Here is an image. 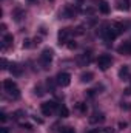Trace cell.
I'll list each match as a JSON object with an SVG mask.
<instances>
[{
	"instance_id": "obj_20",
	"label": "cell",
	"mask_w": 131,
	"mask_h": 133,
	"mask_svg": "<svg viewBox=\"0 0 131 133\" xmlns=\"http://www.w3.org/2000/svg\"><path fill=\"white\" fill-rule=\"evenodd\" d=\"M59 116H60V118H68V116H69V110L66 108L65 105H62V107L59 108Z\"/></svg>"
},
{
	"instance_id": "obj_15",
	"label": "cell",
	"mask_w": 131,
	"mask_h": 133,
	"mask_svg": "<svg viewBox=\"0 0 131 133\" xmlns=\"http://www.w3.org/2000/svg\"><path fill=\"white\" fill-rule=\"evenodd\" d=\"M99 11L102 14H110V5L105 2V0H100L99 2Z\"/></svg>"
},
{
	"instance_id": "obj_26",
	"label": "cell",
	"mask_w": 131,
	"mask_h": 133,
	"mask_svg": "<svg viewBox=\"0 0 131 133\" xmlns=\"http://www.w3.org/2000/svg\"><path fill=\"white\" fill-rule=\"evenodd\" d=\"M31 40L30 39H25V42H23V48H31Z\"/></svg>"
},
{
	"instance_id": "obj_9",
	"label": "cell",
	"mask_w": 131,
	"mask_h": 133,
	"mask_svg": "<svg viewBox=\"0 0 131 133\" xmlns=\"http://www.w3.org/2000/svg\"><path fill=\"white\" fill-rule=\"evenodd\" d=\"M103 121H105V115H103L102 111L93 113V116L90 118V122H91V124H102Z\"/></svg>"
},
{
	"instance_id": "obj_27",
	"label": "cell",
	"mask_w": 131,
	"mask_h": 133,
	"mask_svg": "<svg viewBox=\"0 0 131 133\" xmlns=\"http://www.w3.org/2000/svg\"><path fill=\"white\" fill-rule=\"evenodd\" d=\"M20 127H22V129H26V130H31V129H33V127H31V124H28V122H22V124H20Z\"/></svg>"
},
{
	"instance_id": "obj_19",
	"label": "cell",
	"mask_w": 131,
	"mask_h": 133,
	"mask_svg": "<svg viewBox=\"0 0 131 133\" xmlns=\"http://www.w3.org/2000/svg\"><path fill=\"white\" fill-rule=\"evenodd\" d=\"M23 17H25V12H23V9L17 8V9L14 11V19H16V22H20Z\"/></svg>"
},
{
	"instance_id": "obj_33",
	"label": "cell",
	"mask_w": 131,
	"mask_h": 133,
	"mask_svg": "<svg viewBox=\"0 0 131 133\" xmlns=\"http://www.w3.org/2000/svg\"><path fill=\"white\" fill-rule=\"evenodd\" d=\"M103 132H105V133H113V129H105Z\"/></svg>"
},
{
	"instance_id": "obj_12",
	"label": "cell",
	"mask_w": 131,
	"mask_h": 133,
	"mask_svg": "<svg viewBox=\"0 0 131 133\" xmlns=\"http://www.w3.org/2000/svg\"><path fill=\"white\" fill-rule=\"evenodd\" d=\"M9 71H11V74H12V76H16V77H17V76H20V74H22L23 68L19 65V64H11V65H9Z\"/></svg>"
},
{
	"instance_id": "obj_31",
	"label": "cell",
	"mask_w": 131,
	"mask_h": 133,
	"mask_svg": "<svg viewBox=\"0 0 131 133\" xmlns=\"http://www.w3.org/2000/svg\"><path fill=\"white\" fill-rule=\"evenodd\" d=\"M0 133H9V130H8V127H2V130H0Z\"/></svg>"
},
{
	"instance_id": "obj_6",
	"label": "cell",
	"mask_w": 131,
	"mask_h": 133,
	"mask_svg": "<svg viewBox=\"0 0 131 133\" xmlns=\"http://www.w3.org/2000/svg\"><path fill=\"white\" fill-rule=\"evenodd\" d=\"M102 36H103L106 40H114L119 34L116 33V30H114L113 26H108V25H106V26H103V30H102Z\"/></svg>"
},
{
	"instance_id": "obj_34",
	"label": "cell",
	"mask_w": 131,
	"mask_h": 133,
	"mask_svg": "<svg viewBox=\"0 0 131 133\" xmlns=\"http://www.w3.org/2000/svg\"><path fill=\"white\" fill-rule=\"evenodd\" d=\"M119 127H120V129H123V127H127V124H125V122H120V124H119Z\"/></svg>"
},
{
	"instance_id": "obj_23",
	"label": "cell",
	"mask_w": 131,
	"mask_h": 133,
	"mask_svg": "<svg viewBox=\"0 0 131 133\" xmlns=\"http://www.w3.org/2000/svg\"><path fill=\"white\" fill-rule=\"evenodd\" d=\"M60 133H76L72 127H62L60 129Z\"/></svg>"
},
{
	"instance_id": "obj_5",
	"label": "cell",
	"mask_w": 131,
	"mask_h": 133,
	"mask_svg": "<svg viewBox=\"0 0 131 133\" xmlns=\"http://www.w3.org/2000/svg\"><path fill=\"white\" fill-rule=\"evenodd\" d=\"M57 84L60 85V87H68L69 84H71V74L69 73H59L57 74Z\"/></svg>"
},
{
	"instance_id": "obj_1",
	"label": "cell",
	"mask_w": 131,
	"mask_h": 133,
	"mask_svg": "<svg viewBox=\"0 0 131 133\" xmlns=\"http://www.w3.org/2000/svg\"><path fill=\"white\" fill-rule=\"evenodd\" d=\"M3 88H5V91H6L9 96H12V99L20 98V90H19L17 84H16L12 79H5V81H3Z\"/></svg>"
},
{
	"instance_id": "obj_17",
	"label": "cell",
	"mask_w": 131,
	"mask_h": 133,
	"mask_svg": "<svg viewBox=\"0 0 131 133\" xmlns=\"http://www.w3.org/2000/svg\"><path fill=\"white\" fill-rule=\"evenodd\" d=\"M111 26L116 30V33H117V34H120V33H123V31H125V25H123L122 22H116V23H113Z\"/></svg>"
},
{
	"instance_id": "obj_18",
	"label": "cell",
	"mask_w": 131,
	"mask_h": 133,
	"mask_svg": "<svg viewBox=\"0 0 131 133\" xmlns=\"http://www.w3.org/2000/svg\"><path fill=\"white\" fill-rule=\"evenodd\" d=\"M128 74H130V70H128V66L127 65H123L120 70H119V77H120V79H127Z\"/></svg>"
},
{
	"instance_id": "obj_14",
	"label": "cell",
	"mask_w": 131,
	"mask_h": 133,
	"mask_svg": "<svg viewBox=\"0 0 131 133\" xmlns=\"http://www.w3.org/2000/svg\"><path fill=\"white\" fill-rule=\"evenodd\" d=\"M93 79H94V74H93L91 71H85V73H82V74H80V81H82L83 84L91 82Z\"/></svg>"
},
{
	"instance_id": "obj_16",
	"label": "cell",
	"mask_w": 131,
	"mask_h": 133,
	"mask_svg": "<svg viewBox=\"0 0 131 133\" xmlns=\"http://www.w3.org/2000/svg\"><path fill=\"white\" fill-rule=\"evenodd\" d=\"M117 8L120 11H128L131 6H130V0H117Z\"/></svg>"
},
{
	"instance_id": "obj_22",
	"label": "cell",
	"mask_w": 131,
	"mask_h": 133,
	"mask_svg": "<svg viewBox=\"0 0 131 133\" xmlns=\"http://www.w3.org/2000/svg\"><path fill=\"white\" fill-rule=\"evenodd\" d=\"M12 116H14V119H20L22 116H25V111H23V110H17Z\"/></svg>"
},
{
	"instance_id": "obj_32",
	"label": "cell",
	"mask_w": 131,
	"mask_h": 133,
	"mask_svg": "<svg viewBox=\"0 0 131 133\" xmlns=\"http://www.w3.org/2000/svg\"><path fill=\"white\" fill-rule=\"evenodd\" d=\"M86 133H100V130L99 129H93V130H90V132H86Z\"/></svg>"
},
{
	"instance_id": "obj_24",
	"label": "cell",
	"mask_w": 131,
	"mask_h": 133,
	"mask_svg": "<svg viewBox=\"0 0 131 133\" xmlns=\"http://www.w3.org/2000/svg\"><path fill=\"white\" fill-rule=\"evenodd\" d=\"M43 93H45V91H43L42 85H37V87H35V95H37V96H42Z\"/></svg>"
},
{
	"instance_id": "obj_35",
	"label": "cell",
	"mask_w": 131,
	"mask_h": 133,
	"mask_svg": "<svg viewBox=\"0 0 131 133\" xmlns=\"http://www.w3.org/2000/svg\"><path fill=\"white\" fill-rule=\"evenodd\" d=\"M30 2H35V0H30Z\"/></svg>"
},
{
	"instance_id": "obj_30",
	"label": "cell",
	"mask_w": 131,
	"mask_h": 133,
	"mask_svg": "<svg viewBox=\"0 0 131 133\" xmlns=\"http://www.w3.org/2000/svg\"><path fill=\"white\" fill-rule=\"evenodd\" d=\"M34 121H35L37 124H43V119H40V118H37V116H34Z\"/></svg>"
},
{
	"instance_id": "obj_25",
	"label": "cell",
	"mask_w": 131,
	"mask_h": 133,
	"mask_svg": "<svg viewBox=\"0 0 131 133\" xmlns=\"http://www.w3.org/2000/svg\"><path fill=\"white\" fill-rule=\"evenodd\" d=\"M68 42H69V43H66V46H68L69 50H74V48L77 46V43H76L74 40H68Z\"/></svg>"
},
{
	"instance_id": "obj_13",
	"label": "cell",
	"mask_w": 131,
	"mask_h": 133,
	"mask_svg": "<svg viewBox=\"0 0 131 133\" xmlns=\"http://www.w3.org/2000/svg\"><path fill=\"white\" fill-rule=\"evenodd\" d=\"M76 14H77V9L72 6H66L65 11H63V16L66 19H72V17H76Z\"/></svg>"
},
{
	"instance_id": "obj_11",
	"label": "cell",
	"mask_w": 131,
	"mask_h": 133,
	"mask_svg": "<svg viewBox=\"0 0 131 133\" xmlns=\"http://www.w3.org/2000/svg\"><path fill=\"white\" fill-rule=\"evenodd\" d=\"M12 42H14L12 34H5V36H3V39H2V48H3V50H6L8 46H11V45H12Z\"/></svg>"
},
{
	"instance_id": "obj_2",
	"label": "cell",
	"mask_w": 131,
	"mask_h": 133,
	"mask_svg": "<svg viewBox=\"0 0 131 133\" xmlns=\"http://www.w3.org/2000/svg\"><path fill=\"white\" fill-rule=\"evenodd\" d=\"M56 108H57V104L54 101H48V102H43L40 105V110H42L43 116H51L56 111Z\"/></svg>"
},
{
	"instance_id": "obj_28",
	"label": "cell",
	"mask_w": 131,
	"mask_h": 133,
	"mask_svg": "<svg viewBox=\"0 0 131 133\" xmlns=\"http://www.w3.org/2000/svg\"><path fill=\"white\" fill-rule=\"evenodd\" d=\"M2 70H8V61L2 59Z\"/></svg>"
},
{
	"instance_id": "obj_7",
	"label": "cell",
	"mask_w": 131,
	"mask_h": 133,
	"mask_svg": "<svg viewBox=\"0 0 131 133\" xmlns=\"http://www.w3.org/2000/svg\"><path fill=\"white\" fill-rule=\"evenodd\" d=\"M117 51H119L120 54L130 56L131 54V39L130 40H127V42H123L122 45H119V46H117Z\"/></svg>"
},
{
	"instance_id": "obj_21",
	"label": "cell",
	"mask_w": 131,
	"mask_h": 133,
	"mask_svg": "<svg viewBox=\"0 0 131 133\" xmlns=\"http://www.w3.org/2000/svg\"><path fill=\"white\" fill-rule=\"evenodd\" d=\"M77 110H79L80 113H83V115H85V113H86V110H88V108H86V104L79 102V104H77Z\"/></svg>"
},
{
	"instance_id": "obj_8",
	"label": "cell",
	"mask_w": 131,
	"mask_h": 133,
	"mask_svg": "<svg viewBox=\"0 0 131 133\" xmlns=\"http://www.w3.org/2000/svg\"><path fill=\"white\" fill-rule=\"evenodd\" d=\"M69 33H71V30H69V28H62V30L59 31L57 39H59V43H60V45L68 42V36H69Z\"/></svg>"
},
{
	"instance_id": "obj_4",
	"label": "cell",
	"mask_w": 131,
	"mask_h": 133,
	"mask_svg": "<svg viewBox=\"0 0 131 133\" xmlns=\"http://www.w3.org/2000/svg\"><path fill=\"white\" fill-rule=\"evenodd\" d=\"M53 50L51 48H45L43 51H42V54H40V61H42V64L45 66H48L51 62H53Z\"/></svg>"
},
{
	"instance_id": "obj_3",
	"label": "cell",
	"mask_w": 131,
	"mask_h": 133,
	"mask_svg": "<svg viewBox=\"0 0 131 133\" xmlns=\"http://www.w3.org/2000/svg\"><path fill=\"white\" fill-rule=\"evenodd\" d=\"M113 64V59H111V56H108V54H102V56H99L97 59V66L100 70H108L110 66Z\"/></svg>"
},
{
	"instance_id": "obj_29",
	"label": "cell",
	"mask_w": 131,
	"mask_h": 133,
	"mask_svg": "<svg viewBox=\"0 0 131 133\" xmlns=\"http://www.w3.org/2000/svg\"><path fill=\"white\" fill-rule=\"evenodd\" d=\"M6 119H8V116H6V113H2V115H0V121H2V122H5Z\"/></svg>"
},
{
	"instance_id": "obj_10",
	"label": "cell",
	"mask_w": 131,
	"mask_h": 133,
	"mask_svg": "<svg viewBox=\"0 0 131 133\" xmlns=\"http://www.w3.org/2000/svg\"><path fill=\"white\" fill-rule=\"evenodd\" d=\"M91 61H93V56H91V53H90V51H88V53H83V54H80V56H79V64H80L82 66L88 65Z\"/></svg>"
}]
</instances>
